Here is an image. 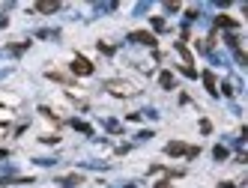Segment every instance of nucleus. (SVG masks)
I'll return each instance as SVG.
<instances>
[{
  "mask_svg": "<svg viewBox=\"0 0 248 188\" xmlns=\"http://www.w3.org/2000/svg\"><path fill=\"white\" fill-rule=\"evenodd\" d=\"M105 90H108L111 96H135V84L129 81H120V78H111V81H105Z\"/></svg>",
  "mask_w": 248,
  "mask_h": 188,
  "instance_id": "obj_1",
  "label": "nucleus"
},
{
  "mask_svg": "<svg viewBox=\"0 0 248 188\" xmlns=\"http://www.w3.org/2000/svg\"><path fill=\"white\" fill-rule=\"evenodd\" d=\"M165 152H168V156H186V159H198V156H201L198 146H186L183 141H170V144L165 146Z\"/></svg>",
  "mask_w": 248,
  "mask_h": 188,
  "instance_id": "obj_2",
  "label": "nucleus"
},
{
  "mask_svg": "<svg viewBox=\"0 0 248 188\" xmlns=\"http://www.w3.org/2000/svg\"><path fill=\"white\" fill-rule=\"evenodd\" d=\"M72 72L81 75V78H87V75H93V63L87 60V57H75L72 60Z\"/></svg>",
  "mask_w": 248,
  "mask_h": 188,
  "instance_id": "obj_3",
  "label": "nucleus"
},
{
  "mask_svg": "<svg viewBox=\"0 0 248 188\" xmlns=\"http://www.w3.org/2000/svg\"><path fill=\"white\" fill-rule=\"evenodd\" d=\"M129 42H135V45H155V36L153 33H147V30H135V33H129Z\"/></svg>",
  "mask_w": 248,
  "mask_h": 188,
  "instance_id": "obj_4",
  "label": "nucleus"
},
{
  "mask_svg": "<svg viewBox=\"0 0 248 188\" xmlns=\"http://www.w3.org/2000/svg\"><path fill=\"white\" fill-rule=\"evenodd\" d=\"M33 9L42 12V15H51V12H57V9H60V3H54V0H42V3H36Z\"/></svg>",
  "mask_w": 248,
  "mask_h": 188,
  "instance_id": "obj_5",
  "label": "nucleus"
},
{
  "mask_svg": "<svg viewBox=\"0 0 248 188\" xmlns=\"http://www.w3.org/2000/svg\"><path fill=\"white\" fill-rule=\"evenodd\" d=\"M201 78H203V87L209 90V96H218V90H216V75H212V72H203Z\"/></svg>",
  "mask_w": 248,
  "mask_h": 188,
  "instance_id": "obj_6",
  "label": "nucleus"
},
{
  "mask_svg": "<svg viewBox=\"0 0 248 188\" xmlns=\"http://www.w3.org/2000/svg\"><path fill=\"white\" fill-rule=\"evenodd\" d=\"M57 185H60V188H75V185H81V176H78V174H72V176H63Z\"/></svg>",
  "mask_w": 248,
  "mask_h": 188,
  "instance_id": "obj_7",
  "label": "nucleus"
},
{
  "mask_svg": "<svg viewBox=\"0 0 248 188\" xmlns=\"http://www.w3.org/2000/svg\"><path fill=\"white\" fill-rule=\"evenodd\" d=\"M216 27H227V30H233V27H236V18H230V15H218V18H216Z\"/></svg>",
  "mask_w": 248,
  "mask_h": 188,
  "instance_id": "obj_8",
  "label": "nucleus"
},
{
  "mask_svg": "<svg viewBox=\"0 0 248 188\" xmlns=\"http://www.w3.org/2000/svg\"><path fill=\"white\" fill-rule=\"evenodd\" d=\"M158 84H162L165 90H173V75L170 72H162V75H158Z\"/></svg>",
  "mask_w": 248,
  "mask_h": 188,
  "instance_id": "obj_9",
  "label": "nucleus"
},
{
  "mask_svg": "<svg viewBox=\"0 0 248 188\" xmlns=\"http://www.w3.org/2000/svg\"><path fill=\"white\" fill-rule=\"evenodd\" d=\"M212 156H216V161H224L230 152H227V146H216V149H212Z\"/></svg>",
  "mask_w": 248,
  "mask_h": 188,
  "instance_id": "obj_10",
  "label": "nucleus"
},
{
  "mask_svg": "<svg viewBox=\"0 0 248 188\" xmlns=\"http://www.w3.org/2000/svg\"><path fill=\"white\" fill-rule=\"evenodd\" d=\"M72 126H75L78 131H84V134H93V129L87 126V123H81V119H72Z\"/></svg>",
  "mask_w": 248,
  "mask_h": 188,
  "instance_id": "obj_11",
  "label": "nucleus"
},
{
  "mask_svg": "<svg viewBox=\"0 0 248 188\" xmlns=\"http://www.w3.org/2000/svg\"><path fill=\"white\" fill-rule=\"evenodd\" d=\"M9 119H12V114H9V108H3V105H0V126H6V123H9Z\"/></svg>",
  "mask_w": 248,
  "mask_h": 188,
  "instance_id": "obj_12",
  "label": "nucleus"
},
{
  "mask_svg": "<svg viewBox=\"0 0 248 188\" xmlns=\"http://www.w3.org/2000/svg\"><path fill=\"white\" fill-rule=\"evenodd\" d=\"M168 24H165V18H153V30H158V33H162Z\"/></svg>",
  "mask_w": 248,
  "mask_h": 188,
  "instance_id": "obj_13",
  "label": "nucleus"
},
{
  "mask_svg": "<svg viewBox=\"0 0 248 188\" xmlns=\"http://www.w3.org/2000/svg\"><path fill=\"white\" fill-rule=\"evenodd\" d=\"M201 131H203V134L212 131V123H209V119H201Z\"/></svg>",
  "mask_w": 248,
  "mask_h": 188,
  "instance_id": "obj_14",
  "label": "nucleus"
},
{
  "mask_svg": "<svg viewBox=\"0 0 248 188\" xmlns=\"http://www.w3.org/2000/svg\"><path fill=\"white\" fill-rule=\"evenodd\" d=\"M105 126H108V131H120V123H117V119H108Z\"/></svg>",
  "mask_w": 248,
  "mask_h": 188,
  "instance_id": "obj_15",
  "label": "nucleus"
},
{
  "mask_svg": "<svg viewBox=\"0 0 248 188\" xmlns=\"http://www.w3.org/2000/svg\"><path fill=\"white\" fill-rule=\"evenodd\" d=\"M155 188H170V182H168V179H162V182H158Z\"/></svg>",
  "mask_w": 248,
  "mask_h": 188,
  "instance_id": "obj_16",
  "label": "nucleus"
},
{
  "mask_svg": "<svg viewBox=\"0 0 248 188\" xmlns=\"http://www.w3.org/2000/svg\"><path fill=\"white\" fill-rule=\"evenodd\" d=\"M218 188H236V185H233V182H221Z\"/></svg>",
  "mask_w": 248,
  "mask_h": 188,
  "instance_id": "obj_17",
  "label": "nucleus"
},
{
  "mask_svg": "<svg viewBox=\"0 0 248 188\" xmlns=\"http://www.w3.org/2000/svg\"><path fill=\"white\" fill-rule=\"evenodd\" d=\"M126 188H138V185H126Z\"/></svg>",
  "mask_w": 248,
  "mask_h": 188,
  "instance_id": "obj_18",
  "label": "nucleus"
}]
</instances>
